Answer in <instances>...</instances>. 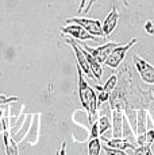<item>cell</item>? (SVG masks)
Masks as SVG:
<instances>
[{
  "instance_id": "cell-14",
  "label": "cell",
  "mask_w": 154,
  "mask_h": 155,
  "mask_svg": "<svg viewBox=\"0 0 154 155\" xmlns=\"http://www.w3.org/2000/svg\"><path fill=\"white\" fill-rule=\"evenodd\" d=\"M116 82H118L116 74H112V76L107 80V82L102 86V89H103V91H105L107 93H112V92L115 91V88H116Z\"/></svg>"
},
{
  "instance_id": "cell-13",
  "label": "cell",
  "mask_w": 154,
  "mask_h": 155,
  "mask_svg": "<svg viewBox=\"0 0 154 155\" xmlns=\"http://www.w3.org/2000/svg\"><path fill=\"white\" fill-rule=\"evenodd\" d=\"M97 126H99V134H100V135L105 134L109 130V128L112 127L108 116H100L99 120H97Z\"/></svg>"
},
{
  "instance_id": "cell-20",
  "label": "cell",
  "mask_w": 154,
  "mask_h": 155,
  "mask_svg": "<svg viewBox=\"0 0 154 155\" xmlns=\"http://www.w3.org/2000/svg\"><path fill=\"white\" fill-rule=\"evenodd\" d=\"M18 100V97H5L4 100H0V105H4V104H11V103H15Z\"/></svg>"
},
{
  "instance_id": "cell-4",
  "label": "cell",
  "mask_w": 154,
  "mask_h": 155,
  "mask_svg": "<svg viewBox=\"0 0 154 155\" xmlns=\"http://www.w3.org/2000/svg\"><path fill=\"white\" fill-rule=\"evenodd\" d=\"M66 23H76V25L82 26L87 30L89 34L95 35V37H104L103 34V28H102V23L97 19H89V18H69L66 19Z\"/></svg>"
},
{
  "instance_id": "cell-19",
  "label": "cell",
  "mask_w": 154,
  "mask_h": 155,
  "mask_svg": "<svg viewBox=\"0 0 154 155\" xmlns=\"http://www.w3.org/2000/svg\"><path fill=\"white\" fill-rule=\"evenodd\" d=\"M143 27H145V31H146L149 35H154V26H153L152 20H147V22H145Z\"/></svg>"
},
{
  "instance_id": "cell-22",
  "label": "cell",
  "mask_w": 154,
  "mask_h": 155,
  "mask_svg": "<svg viewBox=\"0 0 154 155\" xmlns=\"http://www.w3.org/2000/svg\"><path fill=\"white\" fill-rule=\"evenodd\" d=\"M55 155H66V143H65V142H62L60 151H57V154H55Z\"/></svg>"
},
{
  "instance_id": "cell-23",
  "label": "cell",
  "mask_w": 154,
  "mask_h": 155,
  "mask_svg": "<svg viewBox=\"0 0 154 155\" xmlns=\"http://www.w3.org/2000/svg\"><path fill=\"white\" fill-rule=\"evenodd\" d=\"M85 4H87V0H81L80 2V5H79V10H77V12H82L84 11V7H85Z\"/></svg>"
},
{
  "instance_id": "cell-5",
  "label": "cell",
  "mask_w": 154,
  "mask_h": 155,
  "mask_svg": "<svg viewBox=\"0 0 154 155\" xmlns=\"http://www.w3.org/2000/svg\"><path fill=\"white\" fill-rule=\"evenodd\" d=\"M66 43L69 45V46L73 49V51H75V55H76V65H79V66L81 68V70L84 71V74H87L89 78L95 80V76L92 74V70H91L89 65H88L87 58H85V55H84V51H82V47L80 46V45L77 43L75 39H72V38H68V39H66Z\"/></svg>"
},
{
  "instance_id": "cell-25",
  "label": "cell",
  "mask_w": 154,
  "mask_h": 155,
  "mask_svg": "<svg viewBox=\"0 0 154 155\" xmlns=\"http://www.w3.org/2000/svg\"><path fill=\"white\" fill-rule=\"evenodd\" d=\"M5 97H7V96H0V100H4Z\"/></svg>"
},
{
  "instance_id": "cell-3",
  "label": "cell",
  "mask_w": 154,
  "mask_h": 155,
  "mask_svg": "<svg viewBox=\"0 0 154 155\" xmlns=\"http://www.w3.org/2000/svg\"><path fill=\"white\" fill-rule=\"evenodd\" d=\"M132 61H134V65L137 68V71L139 76H141L142 81L146 82L147 85H154V66L153 65L149 64L146 59H143L138 54L132 55Z\"/></svg>"
},
{
  "instance_id": "cell-2",
  "label": "cell",
  "mask_w": 154,
  "mask_h": 155,
  "mask_svg": "<svg viewBox=\"0 0 154 155\" xmlns=\"http://www.w3.org/2000/svg\"><path fill=\"white\" fill-rule=\"evenodd\" d=\"M135 43H137V39H135V38H132L129 43L118 45V46L111 51V54L108 55V58L105 59L104 64L107 65L108 68H111V69H118V68H119V65L124 61V57H126L127 51H129V50L131 49Z\"/></svg>"
},
{
  "instance_id": "cell-15",
  "label": "cell",
  "mask_w": 154,
  "mask_h": 155,
  "mask_svg": "<svg viewBox=\"0 0 154 155\" xmlns=\"http://www.w3.org/2000/svg\"><path fill=\"white\" fill-rule=\"evenodd\" d=\"M95 91L97 92V103H99V107L102 105L103 103H105L107 100H109V94H111V93H107L105 91H103L102 86L96 85V86H95Z\"/></svg>"
},
{
  "instance_id": "cell-12",
  "label": "cell",
  "mask_w": 154,
  "mask_h": 155,
  "mask_svg": "<svg viewBox=\"0 0 154 155\" xmlns=\"http://www.w3.org/2000/svg\"><path fill=\"white\" fill-rule=\"evenodd\" d=\"M102 151V142L99 138L89 139L88 142V155H99Z\"/></svg>"
},
{
  "instance_id": "cell-7",
  "label": "cell",
  "mask_w": 154,
  "mask_h": 155,
  "mask_svg": "<svg viewBox=\"0 0 154 155\" xmlns=\"http://www.w3.org/2000/svg\"><path fill=\"white\" fill-rule=\"evenodd\" d=\"M118 45H119V43L107 42V43L102 45V46H99V47H89V46H87V45H82V47H84V49L87 50L89 54H92L97 62L104 64L105 59L108 58V55L111 54V51L118 46Z\"/></svg>"
},
{
  "instance_id": "cell-18",
  "label": "cell",
  "mask_w": 154,
  "mask_h": 155,
  "mask_svg": "<svg viewBox=\"0 0 154 155\" xmlns=\"http://www.w3.org/2000/svg\"><path fill=\"white\" fill-rule=\"evenodd\" d=\"M99 126H97V121H93L91 124V136L89 139H93V138H99Z\"/></svg>"
},
{
  "instance_id": "cell-6",
  "label": "cell",
  "mask_w": 154,
  "mask_h": 155,
  "mask_svg": "<svg viewBox=\"0 0 154 155\" xmlns=\"http://www.w3.org/2000/svg\"><path fill=\"white\" fill-rule=\"evenodd\" d=\"M61 32L62 34L70 35L72 38H75L77 41H96L97 37L89 34L82 26L76 25V23H69L65 27H61Z\"/></svg>"
},
{
  "instance_id": "cell-8",
  "label": "cell",
  "mask_w": 154,
  "mask_h": 155,
  "mask_svg": "<svg viewBox=\"0 0 154 155\" xmlns=\"http://www.w3.org/2000/svg\"><path fill=\"white\" fill-rule=\"evenodd\" d=\"M118 22H119V12H118V8L114 7L111 10V12L105 16L104 22H103V25H102L104 37H109V35L114 32V30L116 28V26H118Z\"/></svg>"
},
{
  "instance_id": "cell-9",
  "label": "cell",
  "mask_w": 154,
  "mask_h": 155,
  "mask_svg": "<svg viewBox=\"0 0 154 155\" xmlns=\"http://www.w3.org/2000/svg\"><path fill=\"white\" fill-rule=\"evenodd\" d=\"M102 140L105 143V146H108V147H112V148H119V150H135V147L137 146L134 144V143L129 142L127 139L124 138H114V139H105L104 136H102Z\"/></svg>"
},
{
  "instance_id": "cell-16",
  "label": "cell",
  "mask_w": 154,
  "mask_h": 155,
  "mask_svg": "<svg viewBox=\"0 0 154 155\" xmlns=\"http://www.w3.org/2000/svg\"><path fill=\"white\" fill-rule=\"evenodd\" d=\"M132 154L134 155H154L150 146H139L138 148L132 150Z\"/></svg>"
},
{
  "instance_id": "cell-24",
  "label": "cell",
  "mask_w": 154,
  "mask_h": 155,
  "mask_svg": "<svg viewBox=\"0 0 154 155\" xmlns=\"http://www.w3.org/2000/svg\"><path fill=\"white\" fill-rule=\"evenodd\" d=\"M123 3H124V5H126V7H129V2H127V0H123Z\"/></svg>"
},
{
  "instance_id": "cell-11",
  "label": "cell",
  "mask_w": 154,
  "mask_h": 155,
  "mask_svg": "<svg viewBox=\"0 0 154 155\" xmlns=\"http://www.w3.org/2000/svg\"><path fill=\"white\" fill-rule=\"evenodd\" d=\"M137 144L138 146H152L154 142V130H147L143 134L137 135Z\"/></svg>"
},
{
  "instance_id": "cell-21",
  "label": "cell",
  "mask_w": 154,
  "mask_h": 155,
  "mask_svg": "<svg viewBox=\"0 0 154 155\" xmlns=\"http://www.w3.org/2000/svg\"><path fill=\"white\" fill-rule=\"evenodd\" d=\"M96 3V0H88L87 2V4H85V8H84V14H87V12H89V10L92 8V5Z\"/></svg>"
},
{
  "instance_id": "cell-10",
  "label": "cell",
  "mask_w": 154,
  "mask_h": 155,
  "mask_svg": "<svg viewBox=\"0 0 154 155\" xmlns=\"http://www.w3.org/2000/svg\"><path fill=\"white\" fill-rule=\"evenodd\" d=\"M82 51H84V55H85V58H87V61H88V65H89L91 70H92V74L95 76V80H96V81H102V76H103L102 64L97 62L96 59H95V57L92 54H89L84 47H82Z\"/></svg>"
},
{
  "instance_id": "cell-1",
  "label": "cell",
  "mask_w": 154,
  "mask_h": 155,
  "mask_svg": "<svg viewBox=\"0 0 154 155\" xmlns=\"http://www.w3.org/2000/svg\"><path fill=\"white\" fill-rule=\"evenodd\" d=\"M77 66V76H79V97L80 103L84 107V109L88 112V120L89 124L93 123V119L97 115V108H99V103H97V93L95 92L93 88L88 85V82L84 78V71L79 65Z\"/></svg>"
},
{
  "instance_id": "cell-26",
  "label": "cell",
  "mask_w": 154,
  "mask_h": 155,
  "mask_svg": "<svg viewBox=\"0 0 154 155\" xmlns=\"http://www.w3.org/2000/svg\"><path fill=\"white\" fill-rule=\"evenodd\" d=\"M153 94H154V91H153Z\"/></svg>"
},
{
  "instance_id": "cell-17",
  "label": "cell",
  "mask_w": 154,
  "mask_h": 155,
  "mask_svg": "<svg viewBox=\"0 0 154 155\" xmlns=\"http://www.w3.org/2000/svg\"><path fill=\"white\" fill-rule=\"evenodd\" d=\"M102 148L104 150V153L107 155H129L127 153H124L123 150H119V148H112V147H108V146H104V147L102 146Z\"/></svg>"
}]
</instances>
